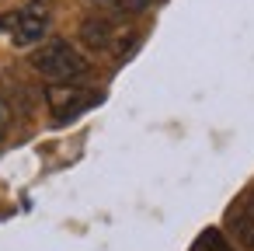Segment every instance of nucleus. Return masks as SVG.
Masks as SVG:
<instances>
[{"mask_svg":"<svg viewBox=\"0 0 254 251\" xmlns=\"http://www.w3.org/2000/svg\"><path fill=\"white\" fill-rule=\"evenodd\" d=\"M4 129H7V115H4V108H0V136H4Z\"/></svg>","mask_w":254,"mask_h":251,"instance_id":"nucleus-8","label":"nucleus"},{"mask_svg":"<svg viewBox=\"0 0 254 251\" xmlns=\"http://www.w3.org/2000/svg\"><path fill=\"white\" fill-rule=\"evenodd\" d=\"M32 70L39 77H46L49 84H77L87 77V60L70 46V42H46L42 49L32 53Z\"/></svg>","mask_w":254,"mask_h":251,"instance_id":"nucleus-1","label":"nucleus"},{"mask_svg":"<svg viewBox=\"0 0 254 251\" xmlns=\"http://www.w3.org/2000/svg\"><path fill=\"white\" fill-rule=\"evenodd\" d=\"M188 251H233V248H230V241H226L219 230H202L198 241H195Z\"/></svg>","mask_w":254,"mask_h":251,"instance_id":"nucleus-7","label":"nucleus"},{"mask_svg":"<svg viewBox=\"0 0 254 251\" xmlns=\"http://www.w3.org/2000/svg\"><path fill=\"white\" fill-rule=\"evenodd\" d=\"M230 223L237 227L240 241L254 248V192H247V199H244L240 206H233V213H230Z\"/></svg>","mask_w":254,"mask_h":251,"instance_id":"nucleus-4","label":"nucleus"},{"mask_svg":"<svg viewBox=\"0 0 254 251\" xmlns=\"http://www.w3.org/2000/svg\"><path fill=\"white\" fill-rule=\"evenodd\" d=\"M94 101H98V94L73 91L70 84H56V87L49 91V105H53V115H56L60 122H66V119L80 115V112H84V108H91Z\"/></svg>","mask_w":254,"mask_h":251,"instance_id":"nucleus-3","label":"nucleus"},{"mask_svg":"<svg viewBox=\"0 0 254 251\" xmlns=\"http://www.w3.org/2000/svg\"><path fill=\"white\" fill-rule=\"evenodd\" d=\"M49 28V18L46 11H35V7H21V11H7L0 14V32H7L14 46H32L46 35Z\"/></svg>","mask_w":254,"mask_h":251,"instance_id":"nucleus-2","label":"nucleus"},{"mask_svg":"<svg viewBox=\"0 0 254 251\" xmlns=\"http://www.w3.org/2000/svg\"><path fill=\"white\" fill-rule=\"evenodd\" d=\"M80 35H84V42H87L91 49H108V46H112V25H108L105 18H91V21H84Z\"/></svg>","mask_w":254,"mask_h":251,"instance_id":"nucleus-5","label":"nucleus"},{"mask_svg":"<svg viewBox=\"0 0 254 251\" xmlns=\"http://www.w3.org/2000/svg\"><path fill=\"white\" fill-rule=\"evenodd\" d=\"M94 7H105V11H115V14H139L150 7V0H91Z\"/></svg>","mask_w":254,"mask_h":251,"instance_id":"nucleus-6","label":"nucleus"}]
</instances>
